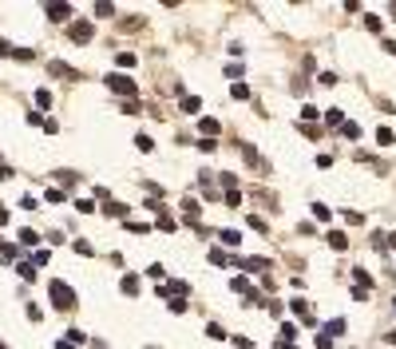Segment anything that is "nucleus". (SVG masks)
Wrapping results in <instances>:
<instances>
[{"label": "nucleus", "mask_w": 396, "mask_h": 349, "mask_svg": "<svg viewBox=\"0 0 396 349\" xmlns=\"http://www.w3.org/2000/svg\"><path fill=\"white\" fill-rule=\"evenodd\" d=\"M56 349H71V342H59V346H56Z\"/></svg>", "instance_id": "f3484780"}, {"label": "nucleus", "mask_w": 396, "mask_h": 349, "mask_svg": "<svg viewBox=\"0 0 396 349\" xmlns=\"http://www.w3.org/2000/svg\"><path fill=\"white\" fill-rule=\"evenodd\" d=\"M377 143L389 147V143H393V127H377Z\"/></svg>", "instance_id": "6e6552de"}, {"label": "nucleus", "mask_w": 396, "mask_h": 349, "mask_svg": "<svg viewBox=\"0 0 396 349\" xmlns=\"http://www.w3.org/2000/svg\"><path fill=\"white\" fill-rule=\"evenodd\" d=\"M71 40H75V44H87V40H91V24H87V20H75V24H71Z\"/></svg>", "instance_id": "7ed1b4c3"}, {"label": "nucleus", "mask_w": 396, "mask_h": 349, "mask_svg": "<svg viewBox=\"0 0 396 349\" xmlns=\"http://www.w3.org/2000/svg\"><path fill=\"white\" fill-rule=\"evenodd\" d=\"M329 242H333L337 250H345V246H349V238H345V234H341V230H329Z\"/></svg>", "instance_id": "9d476101"}, {"label": "nucleus", "mask_w": 396, "mask_h": 349, "mask_svg": "<svg viewBox=\"0 0 396 349\" xmlns=\"http://www.w3.org/2000/svg\"><path fill=\"white\" fill-rule=\"evenodd\" d=\"M178 108H182V112H198V108H202V104H198V100H194V96H182V100H178Z\"/></svg>", "instance_id": "0eeeda50"}, {"label": "nucleus", "mask_w": 396, "mask_h": 349, "mask_svg": "<svg viewBox=\"0 0 396 349\" xmlns=\"http://www.w3.org/2000/svg\"><path fill=\"white\" fill-rule=\"evenodd\" d=\"M341 135H349V139H357V135H361V127H357V123H345V127H341Z\"/></svg>", "instance_id": "2eb2a0df"}, {"label": "nucleus", "mask_w": 396, "mask_h": 349, "mask_svg": "<svg viewBox=\"0 0 396 349\" xmlns=\"http://www.w3.org/2000/svg\"><path fill=\"white\" fill-rule=\"evenodd\" d=\"M389 242H393V250H396V234H389Z\"/></svg>", "instance_id": "6ab92c4d"}, {"label": "nucleus", "mask_w": 396, "mask_h": 349, "mask_svg": "<svg viewBox=\"0 0 396 349\" xmlns=\"http://www.w3.org/2000/svg\"><path fill=\"white\" fill-rule=\"evenodd\" d=\"M107 88H111V92H119V96H127V100H135V96H139L135 80H127V76H107Z\"/></svg>", "instance_id": "f03ea898"}, {"label": "nucleus", "mask_w": 396, "mask_h": 349, "mask_svg": "<svg viewBox=\"0 0 396 349\" xmlns=\"http://www.w3.org/2000/svg\"><path fill=\"white\" fill-rule=\"evenodd\" d=\"M234 100H250V88L246 84H234Z\"/></svg>", "instance_id": "4468645a"}, {"label": "nucleus", "mask_w": 396, "mask_h": 349, "mask_svg": "<svg viewBox=\"0 0 396 349\" xmlns=\"http://www.w3.org/2000/svg\"><path fill=\"white\" fill-rule=\"evenodd\" d=\"M48 16H52V20H67V16H71V4H63V0H59V4H48Z\"/></svg>", "instance_id": "20e7f679"}, {"label": "nucleus", "mask_w": 396, "mask_h": 349, "mask_svg": "<svg viewBox=\"0 0 396 349\" xmlns=\"http://www.w3.org/2000/svg\"><path fill=\"white\" fill-rule=\"evenodd\" d=\"M313 214H317V218H321V222H325V218H333V210H329V206H325V202H317V206H313Z\"/></svg>", "instance_id": "f8f14e48"}, {"label": "nucleus", "mask_w": 396, "mask_h": 349, "mask_svg": "<svg viewBox=\"0 0 396 349\" xmlns=\"http://www.w3.org/2000/svg\"><path fill=\"white\" fill-rule=\"evenodd\" d=\"M198 131H206V139H214V135H218V131H222V127H218V119H198Z\"/></svg>", "instance_id": "39448f33"}, {"label": "nucleus", "mask_w": 396, "mask_h": 349, "mask_svg": "<svg viewBox=\"0 0 396 349\" xmlns=\"http://www.w3.org/2000/svg\"><path fill=\"white\" fill-rule=\"evenodd\" d=\"M0 349H4V346H0Z\"/></svg>", "instance_id": "aec40b11"}, {"label": "nucleus", "mask_w": 396, "mask_h": 349, "mask_svg": "<svg viewBox=\"0 0 396 349\" xmlns=\"http://www.w3.org/2000/svg\"><path fill=\"white\" fill-rule=\"evenodd\" d=\"M111 12H115V8L107 4V0H99V4H95V16H111Z\"/></svg>", "instance_id": "dca6fc26"}, {"label": "nucleus", "mask_w": 396, "mask_h": 349, "mask_svg": "<svg viewBox=\"0 0 396 349\" xmlns=\"http://www.w3.org/2000/svg\"><path fill=\"white\" fill-rule=\"evenodd\" d=\"M123 294H131V298L139 294V278H135V274H127V278H123Z\"/></svg>", "instance_id": "423d86ee"}, {"label": "nucleus", "mask_w": 396, "mask_h": 349, "mask_svg": "<svg viewBox=\"0 0 396 349\" xmlns=\"http://www.w3.org/2000/svg\"><path fill=\"white\" fill-rule=\"evenodd\" d=\"M36 104H40V108H52V92L40 88V92H36Z\"/></svg>", "instance_id": "9b49d317"}, {"label": "nucleus", "mask_w": 396, "mask_h": 349, "mask_svg": "<svg viewBox=\"0 0 396 349\" xmlns=\"http://www.w3.org/2000/svg\"><path fill=\"white\" fill-rule=\"evenodd\" d=\"M48 290H52V306H56V310H71L75 294H71V286H67V282H52Z\"/></svg>", "instance_id": "f257e3e1"}, {"label": "nucleus", "mask_w": 396, "mask_h": 349, "mask_svg": "<svg viewBox=\"0 0 396 349\" xmlns=\"http://www.w3.org/2000/svg\"><path fill=\"white\" fill-rule=\"evenodd\" d=\"M242 72H246L242 64H230V68H226V76H230V80H238V84H242Z\"/></svg>", "instance_id": "ddd939ff"}, {"label": "nucleus", "mask_w": 396, "mask_h": 349, "mask_svg": "<svg viewBox=\"0 0 396 349\" xmlns=\"http://www.w3.org/2000/svg\"><path fill=\"white\" fill-rule=\"evenodd\" d=\"M135 147H139V151H151V147H155V139H151V135H143V131H139V135H135Z\"/></svg>", "instance_id": "1a4fd4ad"}, {"label": "nucleus", "mask_w": 396, "mask_h": 349, "mask_svg": "<svg viewBox=\"0 0 396 349\" xmlns=\"http://www.w3.org/2000/svg\"><path fill=\"white\" fill-rule=\"evenodd\" d=\"M0 52H12V48H8V44H4V40H0Z\"/></svg>", "instance_id": "a211bd4d"}]
</instances>
